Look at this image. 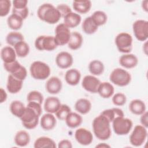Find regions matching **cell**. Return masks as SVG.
Returning a JSON list of instances; mask_svg holds the SVG:
<instances>
[{"mask_svg":"<svg viewBox=\"0 0 148 148\" xmlns=\"http://www.w3.org/2000/svg\"><path fill=\"white\" fill-rule=\"evenodd\" d=\"M42 113L41 104L34 102H28L24 113L20 118L23 125L28 130L35 128L39 123V117Z\"/></svg>","mask_w":148,"mask_h":148,"instance_id":"cell-1","label":"cell"},{"mask_svg":"<svg viewBox=\"0 0 148 148\" xmlns=\"http://www.w3.org/2000/svg\"><path fill=\"white\" fill-rule=\"evenodd\" d=\"M110 124V122L101 114L95 117L92 121V127L96 138L102 140L109 139L112 134Z\"/></svg>","mask_w":148,"mask_h":148,"instance_id":"cell-2","label":"cell"},{"mask_svg":"<svg viewBox=\"0 0 148 148\" xmlns=\"http://www.w3.org/2000/svg\"><path fill=\"white\" fill-rule=\"evenodd\" d=\"M37 16L40 20L51 24L57 23L61 18L57 9L49 3H43L38 8Z\"/></svg>","mask_w":148,"mask_h":148,"instance_id":"cell-3","label":"cell"},{"mask_svg":"<svg viewBox=\"0 0 148 148\" xmlns=\"http://www.w3.org/2000/svg\"><path fill=\"white\" fill-rule=\"evenodd\" d=\"M31 76L36 80H45L47 79L51 73L50 66L45 62L40 61L33 62L29 67Z\"/></svg>","mask_w":148,"mask_h":148,"instance_id":"cell-4","label":"cell"},{"mask_svg":"<svg viewBox=\"0 0 148 148\" xmlns=\"http://www.w3.org/2000/svg\"><path fill=\"white\" fill-rule=\"evenodd\" d=\"M109 79L110 82L114 84L124 87L130 84L131 80V76L126 70L120 68H117L112 71Z\"/></svg>","mask_w":148,"mask_h":148,"instance_id":"cell-5","label":"cell"},{"mask_svg":"<svg viewBox=\"0 0 148 148\" xmlns=\"http://www.w3.org/2000/svg\"><path fill=\"white\" fill-rule=\"evenodd\" d=\"M132 37L127 32H120L115 38V44L118 50L123 53H130L132 50Z\"/></svg>","mask_w":148,"mask_h":148,"instance_id":"cell-6","label":"cell"},{"mask_svg":"<svg viewBox=\"0 0 148 148\" xmlns=\"http://www.w3.org/2000/svg\"><path fill=\"white\" fill-rule=\"evenodd\" d=\"M112 123L113 129L114 133L118 135H125L128 134L132 129L133 123L128 118L117 117L115 118Z\"/></svg>","mask_w":148,"mask_h":148,"instance_id":"cell-7","label":"cell"},{"mask_svg":"<svg viewBox=\"0 0 148 148\" xmlns=\"http://www.w3.org/2000/svg\"><path fill=\"white\" fill-rule=\"evenodd\" d=\"M35 46L36 49L40 51H53L57 47L58 45L56 43L54 36L40 35L35 39Z\"/></svg>","mask_w":148,"mask_h":148,"instance_id":"cell-8","label":"cell"},{"mask_svg":"<svg viewBox=\"0 0 148 148\" xmlns=\"http://www.w3.org/2000/svg\"><path fill=\"white\" fill-rule=\"evenodd\" d=\"M147 136V128L142 125H136L130 135V143L134 146H140L145 142Z\"/></svg>","mask_w":148,"mask_h":148,"instance_id":"cell-9","label":"cell"},{"mask_svg":"<svg viewBox=\"0 0 148 148\" xmlns=\"http://www.w3.org/2000/svg\"><path fill=\"white\" fill-rule=\"evenodd\" d=\"M132 30L135 38L139 41H146L148 38V21L137 20L132 24Z\"/></svg>","mask_w":148,"mask_h":148,"instance_id":"cell-10","label":"cell"},{"mask_svg":"<svg viewBox=\"0 0 148 148\" xmlns=\"http://www.w3.org/2000/svg\"><path fill=\"white\" fill-rule=\"evenodd\" d=\"M71 31L64 23L58 24L55 29L54 38L58 46H63L68 44L70 36Z\"/></svg>","mask_w":148,"mask_h":148,"instance_id":"cell-11","label":"cell"},{"mask_svg":"<svg viewBox=\"0 0 148 148\" xmlns=\"http://www.w3.org/2000/svg\"><path fill=\"white\" fill-rule=\"evenodd\" d=\"M75 138L80 145L87 146L90 145L93 140V135L91 132L84 128H79L75 132Z\"/></svg>","mask_w":148,"mask_h":148,"instance_id":"cell-12","label":"cell"},{"mask_svg":"<svg viewBox=\"0 0 148 148\" xmlns=\"http://www.w3.org/2000/svg\"><path fill=\"white\" fill-rule=\"evenodd\" d=\"M100 83V80L95 76L86 75L83 79L82 86L87 91L91 93H97Z\"/></svg>","mask_w":148,"mask_h":148,"instance_id":"cell-13","label":"cell"},{"mask_svg":"<svg viewBox=\"0 0 148 148\" xmlns=\"http://www.w3.org/2000/svg\"><path fill=\"white\" fill-rule=\"evenodd\" d=\"M73 62V58L71 54L66 51L59 53L56 57L57 65L61 69H68L71 67Z\"/></svg>","mask_w":148,"mask_h":148,"instance_id":"cell-14","label":"cell"},{"mask_svg":"<svg viewBox=\"0 0 148 148\" xmlns=\"http://www.w3.org/2000/svg\"><path fill=\"white\" fill-rule=\"evenodd\" d=\"M46 90L51 94L59 93L62 87V83L60 79L56 76H52L49 78L46 83Z\"/></svg>","mask_w":148,"mask_h":148,"instance_id":"cell-15","label":"cell"},{"mask_svg":"<svg viewBox=\"0 0 148 148\" xmlns=\"http://www.w3.org/2000/svg\"><path fill=\"white\" fill-rule=\"evenodd\" d=\"M119 64L125 68L131 69L135 67L138 65V59L135 54L127 53L122 55L120 57Z\"/></svg>","mask_w":148,"mask_h":148,"instance_id":"cell-16","label":"cell"},{"mask_svg":"<svg viewBox=\"0 0 148 148\" xmlns=\"http://www.w3.org/2000/svg\"><path fill=\"white\" fill-rule=\"evenodd\" d=\"M23 81L20 80L12 75L9 74L8 77L6 88L10 94H16L22 88Z\"/></svg>","mask_w":148,"mask_h":148,"instance_id":"cell-17","label":"cell"},{"mask_svg":"<svg viewBox=\"0 0 148 148\" xmlns=\"http://www.w3.org/2000/svg\"><path fill=\"white\" fill-rule=\"evenodd\" d=\"M41 127L46 131L53 130L56 125L57 120L53 113H47L44 114L40 120Z\"/></svg>","mask_w":148,"mask_h":148,"instance_id":"cell-18","label":"cell"},{"mask_svg":"<svg viewBox=\"0 0 148 148\" xmlns=\"http://www.w3.org/2000/svg\"><path fill=\"white\" fill-rule=\"evenodd\" d=\"M60 100L56 97H47L44 102V109L47 113H55L61 106Z\"/></svg>","mask_w":148,"mask_h":148,"instance_id":"cell-19","label":"cell"},{"mask_svg":"<svg viewBox=\"0 0 148 148\" xmlns=\"http://www.w3.org/2000/svg\"><path fill=\"white\" fill-rule=\"evenodd\" d=\"M81 73L79 71L75 68L68 69L65 74L66 82L71 86H76L80 82Z\"/></svg>","mask_w":148,"mask_h":148,"instance_id":"cell-20","label":"cell"},{"mask_svg":"<svg viewBox=\"0 0 148 148\" xmlns=\"http://www.w3.org/2000/svg\"><path fill=\"white\" fill-rule=\"evenodd\" d=\"M114 92L113 86L108 82H101L97 91L99 95L103 98H109L113 95Z\"/></svg>","mask_w":148,"mask_h":148,"instance_id":"cell-21","label":"cell"},{"mask_svg":"<svg viewBox=\"0 0 148 148\" xmlns=\"http://www.w3.org/2000/svg\"><path fill=\"white\" fill-rule=\"evenodd\" d=\"M16 56L14 49L11 46H5L1 49V57L3 63H10L16 61Z\"/></svg>","mask_w":148,"mask_h":148,"instance_id":"cell-22","label":"cell"},{"mask_svg":"<svg viewBox=\"0 0 148 148\" xmlns=\"http://www.w3.org/2000/svg\"><path fill=\"white\" fill-rule=\"evenodd\" d=\"M82 17L78 13L71 12L64 17V24L69 28H73L80 23Z\"/></svg>","mask_w":148,"mask_h":148,"instance_id":"cell-23","label":"cell"},{"mask_svg":"<svg viewBox=\"0 0 148 148\" xmlns=\"http://www.w3.org/2000/svg\"><path fill=\"white\" fill-rule=\"evenodd\" d=\"M146 109L145 102L139 99L132 100L129 104L130 111L136 115H141L146 112Z\"/></svg>","mask_w":148,"mask_h":148,"instance_id":"cell-24","label":"cell"},{"mask_svg":"<svg viewBox=\"0 0 148 148\" xmlns=\"http://www.w3.org/2000/svg\"><path fill=\"white\" fill-rule=\"evenodd\" d=\"M83 41V39L81 34L76 31L72 32L71 34V36L68 43V47L73 50H77L82 46Z\"/></svg>","mask_w":148,"mask_h":148,"instance_id":"cell-25","label":"cell"},{"mask_svg":"<svg viewBox=\"0 0 148 148\" xmlns=\"http://www.w3.org/2000/svg\"><path fill=\"white\" fill-rule=\"evenodd\" d=\"M92 6V3L89 0L74 1L73 2V9L79 13L85 14L88 12Z\"/></svg>","mask_w":148,"mask_h":148,"instance_id":"cell-26","label":"cell"},{"mask_svg":"<svg viewBox=\"0 0 148 148\" xmlns=\"http://www.w3.org/2000/svg\"><path fill=\"white\" fill-rule=\"evenodd\" d=\"M91 102L86 98H80L76 101L75 104V110L82 114L88 113L91 109Z\"/></svg>","mask_w":148,"mask_h":148,"instance_id":"cell-27","label":"cell"},{"mask_svg":"<svg viewBox=\"0 0 148 148\" xmlns=\"http://www.w3.org/2000/svg\"><path fill=\"white\" fill-rule=\"evenodd\" d=\"M14 140L17 146L24 147L29 144L30 142V136L26 131L20 130L16 134Z\"/></svg>","mask_w":148,"mask_h":148,"instance_id":"cell-28","label":"cell"},{"mask_svg":"<svg viewBox=\"0 0 148 148\" xmlns=\"http://www.w3.org/2000/svg\"><path fill=\"white\" fill-rule=\"evenodd\" d=\"M9 108L10 111L13 115L20 118L24 113L26 106L20 101L14 100L11 102Z\"/></svg>","mask_w":148,"mask_h":148,"instance_id":"cell-29","label":"cell"},{"mask_svg":"<svg viewBox=\"0 0 148 148\" xmlns=\"http://www.w3.org/2000/svg\"><path fill=\"white\" fill-rule=\"evenodd\" d=\"M83 121L82 117L77 113L71 112L66 117L65 122L67 126L71 128H75L81 125Z\"/></svg>","mask_w":148,"mask_h":148,"instance_id":"cell-30","label":"cell"},{"mask_svg":"<svg viewBox=\"0 0 148 148\" xmlns=\"http://www.w3.org/2000/svg\"><path fill=\"white\" fill-rule=\"evenodd\" d=\"M82 30L83 32L88 35H91L94 34L98 29V27L94 21L91 16L86 17L83 21Z\"/></svg>","mask_w":148,"mask_h":148,"instance_id":"cell-31","label":"cell"},{"mask_svg":"<svg viewBox=\"0 0 148 148\" xmlns=\"http://www.w3.org/2000/svg\"><path fill=\"white\" fill-rule=\"evenodd\" d=\"M34 147L35 148L43 147H56L55 142L50 138L47 136H40L37 138L34 142Z\"/></svg>","mask_w":148,"mask_h":148,"instance_id":"cell-32","label":"cell"},{"mask_svg":"<svg viewBox=\"0 0 148 148\" xmlns=\"http://www.w3.org/2000/svg\"><path fill=\"white\" fill-rule=\"evenodd\" d=\"M104 65L103 62L98 60L91 61L88 65V70L94 76H99L102 75L104 71Z\"/></svg>","mask_w":148,"mask_h":148,"instance_id":"cell-33","label":"cell"},{"mask_svg":"<svg viewBox=\"0 0 148 148\" xmlns=\"http://www.w3.org/2000/svg\"><path fill=\"white\" fill-rule=\"evenodd\" d=\"M101 114L105 117L110 123H112L113 120L117 117L124 116L123 111L121 109L117 108L104 110L101 113Z\"/></svg>","mask_w":148,"mask_h":148,"instance_id":"cell-34","label":"cell"},{"mask_svg":"<svg viewBox=\"0 0 148 148\" xmlns=\"http://www.w3.org/2000/svg\"><path fill=\"white\" fill-rule=\"evenodd\" d=\"M23 23V19L20 16L15 14H10L7 19V24L9 28L14 31L20 29Z\"/></svg>","mask_w":148,"mask_h":148,"instance_id":"cell-35","label":"cell"},{"mask_svg":"<svg viewBox=\"0 0 148 148\" xmlns=\"http://www.w3.org/2000/svg\"><path fill=\"white\" fill-rule=\"evenodd\" d=\"M17 56L20 58L25 57L29 53V46L24 40L17 43L14 46Z\"/></svg>","mask_w":148,"mask_h":148,"instance_id":"cell-36","label":"cell"},{"mask_svg":"<svg viewBox=\"0 0 148 148\" xmlns=\"http://www.w3.org/2000/svg\"><path fill=\"white\" fill-rule=\"evenodd\" d=\"M23 40L24 36L21 33L17 31H12L9 32L6 37V41L7 43L13 47L18 42Z\"/></svg>","mask_w":148,"mask_h":148,"instance_id":"cell-37","label":"cell"},{"mask_svg":"<svg viewBox=\"0 0 148 148\" xmlns=\"http://www.w3.org/2000/svg\"><path fill=\"white\" fill-rule=\"evenodd\" d=\"M91 18L98 27L104 25L108 20V16L105 12L102 10H97L91 16Z\"/></svg>","mask_w":148,"mask_h":148,"instance_id":"cell-38","label":"cell"},{"mask_svg":"<svg viewBox=\"0 0 148 148\" xmlns=\"http://www.w3.org/2000/svg\"><path fill=\"white\" fill-rule=\"evenodd\" d=\"M71 112V108L66 104H61L55 113L56 116L60 120H65L67 116Z\"/></svg>","mask_w":148,"mask_h":148,"instance_id":"cell-39","label":"cell"},{"mask_svg":"<svg viewBox=\"0 0 148 148\" xmlns=\"http://www.w3.org/2000/svg\"><path fill=\"white\" fill-rule=\"evenodd\" d=\"M27 100L28 102H34L42 105L43 101V96L40 92L36 90H33L28 94Z\"/></svg>","mask_w":148,"mask_h":148,"instance_id":"cell-40","label":"cell"},{"mask_svg":"<svg viewBox=\"0 0 148 148\" xmlns=\"http://www.w3.org/2000/svg\"><path fill=\"white\" fill-rule=\"evenodd\" d=\"M11 1L9 0L0 1V16L5 17L7 16L11 8Z\"/></svg>","mask_w":148,"mask_h":148,"instance_id":"cell-41","label":"cell"},{"mask_svg":"<svg viewBox=\"0 0 148 148\" xmlns=\"http://www.w3.org/2000/svg\"><path fill=\"white\" fill-rule=\"evenodd\" d=\"M127 101L125 95L122 92H117L112 97V102L116 106H123Z\"/></svg>","mask_w":148,"mask_h":148,"instance_id":"cell-42","label":"cell"},{"mask_svg":"<svg viewBox=\"0 0 148 148\" xmlns=\"http://www.w3.org/2000/svg\"><path fill=\"white\" fill-rule=\"evenodd\" d=\"M10 75H12L14 77L23 81L27 77V71L26 68L21 65L13 73Z\"/></svg>","mask_w":148,"mask_h":148,"instance_id":"cell-43","label":"cell"},{"mask_svg":"<svg viewBox=\"0 0 148 148\" xmlns=\"http://www.w3.org/2000/svg\"><path fill=\"white\" fill-rule=\"evenodd\" d=\"M20 65L21 64L17 60L10 63H3L5 69L10 74L14 72Z\"/></svg>","mask_w":148,"mask_h":148,"instance_id":"cell-44","label":"cell"},{"mask_svg":"<svg viewBox=\"0 0 148 148\" xmlns=\"http://www.w3.org/2000/svg\"><path fill=\"white\" fill-rule=\"evenodd\" d=\"M56 8L60 12L61 17H64L66 15H67L68 13L72 12L71 8L66 4H60L58 5Z\"/></svg>","mask_w":148,"mask_h":148,"instance_id":"cell-45","label":"cell"},{"mask_svg":"<svg viewBox=\"0 0 148 148\" xmlns=\"http://www.w3.org/2000/svg\"><path fill=\"white\" fill-rule=\"evenodd\" d=\"M28 13H29V10H28V7H26L23 9H16L13 8L12 9V14H15L20 16L23 20L25 19L28 17Z\"/></svg>","mask_w":148,"mask_h":148,"instance_id":"cell-46","label":"cell"},{"mask_svg":"<svg viewBox=\"0 0 148 148\" xmlns=\"http://www.w3.org/2000/svg\"><path fill=\"white\" fill-rule=\"evenodd\" d=\"M13 8L16 9H23L27 7L28 1L27 0H14L12 2Z\"/></svg>","mask_w":148,"mask_h":148,"instance_id":"cell-47","label":"cell"},{"mask_svg":"<svg viewBox=\"0 0 148 148\" xmlns=\"http://www.w3.org/2000/svg\"><path fill=\"white\" fill-rule=\"evenodd\" d=\"M58 147L59 148H72V145L71 142L68 139H62L58 143Z\"/></svg>","mask_w":148,"mask_h":148,"instance_id":"cell-48","label":"cell"},{"mask_svg":"<svg viewBox=\"0 0 148 148\" xmlns=\"http://www.w3.org/2000/svg\"><path fill=\"white\" fill-rule=\"evenodd\" d=\"M140 121L142 125L144 126L146 128L148 127V113L147 111L141 114Z\"/></svg>","mask_w":148,"mask_h":148,"instance_id":"cell-49","label":"cell"},{"mask_svg":"<svg viewBox=\"0 0 148 148\" xmlns=\"http://www.w3.org/2000/svg\"><path fill=\"white\" fill-rule=\"evenodd\" d=\"M7 94L5 90L3 88H1L0 89V102L3 103L7 99Z\"/></svg>","mask_w":148,"mask_h":148,"instance_id":"cell-50","label":"cell"},{"mask_svg":"<svg viewBox=\"0 0 148 148\" xmlns=\"http://www.w3.org/2000/svg\"><path fill=\"white\" fill-rule=\"evenodd\" d=\"M147 3L148 1L147 0L142 1V7L143 10H145L146 12H147L148 11V8H147Z\"/></svg>","mask_w":148,"mask_h":148,"instance_id":"cell-51","label":"cell"},{"mask_svg":"<svg viewBox=\"0 0 148 148\" xmlns=\"http://www.w3.org/2000/svg\"><path fill=\"white\" fill-rule=\"evenodd\" d=\"M110 147V146L109 145H108L105 143H101L99 145L96 146V147H104V148H106V147Z\"/></svg>","mask_w":148,"mask_h":148,"instance_id":"cell-52","label":"cell"}]
</instances>
